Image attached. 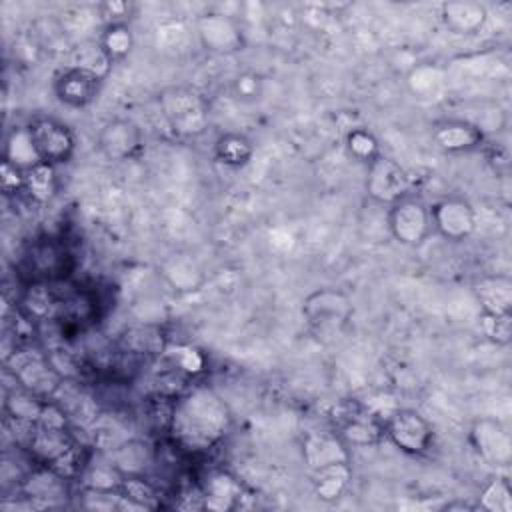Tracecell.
Listing matches in <instances>:
<instances>
[{
    "label": "cell",
    "mask_w": 512,
    "mask_h": 512,
    "mask_svg": "<svg viewBox=\"0 0 512 512\" xmlns=\"http://www.w3.org/2000/svg\"><path fill=\"white\" fill-rule=\"evenodd\" d=\"M230 428L226 402L208 386H188L174 398L168 434L172 442L190 454L208 452Z\"/></svg>",
    "instance_id": "6da1fadb"
},
{
    "label": "cell",
    "mask_w": 512,
    "mask_h": 512,
    "mask_svg": "<svg viewBox=\"0 0 512 512\" xmlns=\"http://www.w3.org/2000/svg\"><path fill=\"white\" fill-rule=\"evenodd\" d=\"M158 104L168 126L180 136H198L208 128L210 104L190 86H170L162 90Z\"/></svg>",
    "instance_id": "7a4b0ae2"
},
{
    "label": "cell",
    "mask_w": 512,
    "mask_h": 512,
    "mask_svg": "<svg viewBox=\"0 0 512 512\" xmlns=\"http://www.w3.org/2000/svg\"><path fill=\"white\" fill-rule=\"evenodd\" d=\"M28 136L38 162L60 166L72 160L76 138L68 124L52 116H36L28 126Z\"/></svg>",
    "instance_id": "3957f363"
},
{
    "label": "cell",
    "mask_w": 512,
    "mask_h": 512,
    "mask_svg": "<svg viewBox=\"0 0 512 512\" xmlns=\"http://www.w3.org/2000/svg\"><path fill=\"white\" fill-rule=\"evenodd\" d=\"M386 224H388L390 236L398 244L416 248L432 232L430 208L422 198L406 194L388 206Z\"/></svg>",
    "instance_id": "277c9868"
},
{
    "label": "cell",
    "mask_w": 512,
    "mask_h": 512,
    "mask_svg": "<svg viewBox=\"0 0 512 512\" xmlns=\"http://www.w3.org/2000/svg\"><path fill=\"white\" fill-rule=\"evenodd\" d=\"M302 316L318 334L340 332L352 318V300L336 288H318L302 302Z\"/></svg>",
    "instance_id": "5b68a950"
},
{
    "label": "cell",
    "mask_w": 512,
    "mask_h": 512,
    "mask_svg": "<svg viewBox=\"0 0 512 512\" xmlns=\"http://www.w3.org/2000/svg\"><path fill=\"white\" fill-rule=\"evenodd\" d=\"M384 436L404 454L422 456L432 448V424L414 408H398L384 420Z\"/></svg>",
    "instance_id": "8992f818"
},
{
    "label": "cell",
    "mask_w": 512,
    "mask_h": 512,
    "mask_svg": "<svg viewBox=\"0 0 512 512\" xmlns=\"http://www.w3.org/2000/svg\"><path fill=\"white\" fill-rule=\"evenodd\" d=\"M430 208L432 228L450 242H464L476 232V210L462 196H444Z\"/></svg>",
    "instance_id": "52a82bcc"
},
{
    "label": "cell",
    "mask_w": 512,
    "mask_h": 512,
    "mask_svg": "<svg viewBox=\"0 0 512 512\" xmlns=\"http://www.w3.org/2000/svg\"><path fill=\"white\" fill-rule=\"evenodd\" d=\"M104 78L98 70L70 64L54 78V94L68 108H86L100 94Z\"/></svg>",
    "instance_id": "ba28073f"
},
{
    "label": "cell",
    "mask_w": 512,
    "mask_h": 512,
    "mask_svg": "<svg viewBox=\"0 0 512 512\" xmlns=\"http://www.w3.org/2000/svg\"><path fill=\"white\" fill-rule=\"evenodd\" d=\"M468 440L474 452L490 466L506 468L512 462V438L508 428L496 418H478L472 422Z\"/></svg>",
    "instance_id": "9c48e42d"
},
{
    "label": "cell",
    "mask_w": 512,
    "mask_h": 512,
    "mask_svg": "<svg viewBox=\"0 0 512 512\" xmlns=\"http://www.w3.org/2000/svg\"><path fill=\"white\" fill-rule=\"evenodd\" d=\"M366 166V194L374 202L390 206L408 194V176L396 160L380 152Z\"/></svg>",
    "instance_id": "30bf717a"
},
{
    "label": "cell",
    "mask_w": 512,
    "mask_h": 512,
    "mask_svg": "<svg viewBox=\"0 0 512 512\" xmlns=\"http://www.w3.org/2000/svg\"><path fill=\"white\" fill-rule=\"evenodd\" d=\"M142 146V128L130 118L108 120L96 136V148L108 162L130 160L142 150Z\"/></svg>",
    "instance_id": "8fae6325"
},
{
    "label": "cell",
    "mask_w": 512,
    "mask_h": 512,
    "mask_svg": "<svg viewBox=\"0 0 512 512\" xmlns=\"http://www.w3.org/2000/svg\"><path fill=\"white\" fill-rule=\"evenodd\" d=\"M196 36L206 50L218 54H234L244 46L240 22L222 12H206L198 16Z\"/></svg>",
    "instance_id": "7c38bea8"
},
{
    "label": "cell",
    "mask_w": 512,
    "mask_h": 512,
    "mask_svg": "<svg viewBox=\"0 0 512 512\" xmlns=\"http://www.w3.org/2000/svg\"><path fill=\"white\" fill-rule=\"evenodd\" d=\"M336 434L348 448H368L384 438V420H378L360 406H352L342 410L336 418Z\"/></svg>",
    "instance_id": "4fadbf2b"
},
{
    "label": "cell",
    "mask_w": 512,
    "mask_h": 512,
    "mask_svg": "<svg viewBox=\"0 0 512 512\" xmlns=\"http://www.w3.org/2000/svg\"><path fill=\"white\" fill-rule=\"evenodd\" d=\"M432 138L440 150L448 154H462L480 148L484 142V132L474 122L450 118L434 126Z\"/></svg>",
    "instance_id": "5bb4252c"
},
{
    "label": "cell",
    "mask_w": 512,
    "mask_h": 512,
    "mask_svg": "<svg viewBox=\"0 0 512 512\" xmlns=\"http://www.w3.org/2000/svg\"><path fill=\"white\" fill-rule=\"evenodd\" d=\"M302 458L314 472L328 464L350 462V450L346 442L332 432H308L302 440Z\"/></svg>",
    "instance_id": "9a60e30c"
},
{
    "label": "cell",
    "mask_w": 512,
    "mask_h": 512,
    "mask_svg": "<svg viewBox=\"0 0 512 512\" xmlns=\"http://www.w3.org/2000/svg\"><path fill=\"white\" fill-rule=\"evenodd\" d=\"M440 18L452 34L470 36L484 28L488 8L478 0H448L440 4Z\"/></svg>",
    "instance_id": "2e32d148"
},
{
    "label": "cell",
    "mask_w": 512,
    "mask_h": 512,
    "mask_svg": "<svg viewBox=\"0 0 512 512\" xmlns=\"http://www.w3.org/2000/svg\"><path fill=\"white\" fill-rule=\"evenodd\" d=\"M68 258L66 248L56 244L52 238L34 244L26 256L30 272H34L32 282H56L64 278Z\"/></svg>",
    "instance_id": "e0dca14e"
},
{
    "label": "cell",
    "mask_w": 512,
    "mask_h": 512,
    "mask_svg": "<svg viewBox=\"0 0 512 512\" xmlns=\"http://www.w3.org/2000/svg\"><path fill=\"white\" fill-rule=\"evenodd\" d=\"M474 296L480 304V312L512 314V278L506 274H490L476 280Z\"/></svg>",
    "instance_id": "ac0fdd59"
},
{
    "label": "cell",
    "mask_w": 512,
    "mask_h": 512,
    "mask_svg": "<svg viewBox=\"0 0 512 512\" xmlns=\"http://www.w3.org/2000/svg\"><path fill=\"white\" fill-rule=\"evenodd\" d=\"M200 488L204 508L208 510H232L238 506V500L242 496L240 482L224 470H214L206 474V478L200 480Z\"/></svg>",
    "instance_id": "d6986e66"
},
{
    "label": "cell",
    "mask_w": 512,
    "mask_h": 512,
    "mask_svg": "<svg viewBox=\"0 0 512 512\" xmlns=\"http://www.w3.org/2000/svg\"><path fill=\"white\" fill-rule=\"evenodd\" d=\"M350 480H352L350 462H336V464H328L324 468L314 470L312 488L322 502L332 504L342 498Z\"/></svg>",
    "instance_id": "ffe728a7"
},
{
    "label": "cell",
    "mask_w": 512,
    "mask_h": 512,
    "mask_svg": "<svg viewBox=\"0 0 512 512\" xmlns=\"http://www.w3.org/2000/svg\"><path fill=\"white\" fill-rule=\"evenodd\" d=\"M98 48L110 66L126 60L134 48V34L128 22H108L100 30Z\"/></svg>",
    "instance_id": "44dd1931"
},
{
    "label": "cell",
    "mask_w": 512,
    "mask_h": 512,
    "mask_svg": "<svg viewBox=\"0 0 512 512\" xmlns=\"http://www.w3.org/2000/svg\"><path fill=\"white\" fill-rule=\"evenodd\" d=\"M152 462V450L142 440H124L110 450V464L122 474H146Z\"/></svg>",
    "instance_id": "7402d4cb"
},
{
    "label": "cell",
    "mask_w": 512,
    "mask_h": 512,
    "mask_svg": "<svg viewBox=\"0 0 512 512\" xmlns=\"http://www.w3.org/2000/svg\"><path fill=\"white\" fill-rule=\"evenodd\" d=\"M254 156L252 140L242 132H222L214 140V158L228 168H242Z\"/></svg>",
    "instance_id": "603a6c76"
},
{
    "label": "cell",
    "mask_w": 512,
    "mask_h": 512,
    "mask_svg": "<svg viewBox=\"0 0 512 512\" xmlns=\"http://www.w3.org/2000/svg\"><path fill=\"white\" fill-rule=\"evenodd\" d=\"M56 190H58L56 166L46 162H34L32 166L26 168L22 194H26L32 202L44 204L56 194Z\"/></svg>",
    "instance_id": "cb8c5ba5"
},
{
    "label": "cell",
    "mask_w": 512,
    "mask_h": 512,
    "mask_svg": "<svg viewBox=\"0 0 512 512\" xmlns=\"http://www.w3.org/2000/svg\"><path fill=\"white\" fill-rule=\"evenodd\" d=\"M118 490L136 510H152L160 506V490L146 478V474L122 476Z\"/></svg>",
    "instance_id": "d4e9b609"
},
{
    "label": "cell",
    "mask_w": 512,
    "mask_h": 512,
    "mask_svg": "<svg viewBox=\"0 0 512 512\" xmlns=\"http://www.w3.org/2000/svg\"><path fill=\"white\" fill-rule=\"evenodd\" d=\"M124 352L132 356H156L164 350V336L152 326L128 328L122 336Z\"/></svg>",
    "instance_id": "484cf974"
},
{
    "label": "cell",
    "mask_w": 512,
    "mask_h": 512,
    "mask_svg": "<svg viewBox=\"0 0 512 512\" xmlns=\"http://www.w3.org/2000/svg\"><path fill=\"white\" fill-rule=\"evenodd\" d=\"M478 510L486 512H512V488L506 476L492 478L480 492Z\"/></svg>",
    "instance_id": "4316f807"
},
{
    "label": "cell",
    "mask_w": 512,
    "mask_h": 512,
    "mask_svg": "<svg viewBox=\"0 0 512 512\" xmlns=\"http://www.w3.org/2000/svg\"><path fill=\"white\" fill-rule=\"evenodd\" d=\"M346 150L350 156H354L356 160H362L366 164L380 154L378 140L366 128H352L346 134Z\"/></svg>",
    "instance_id": "83f0119b"
},
{
    "label": "cell",
    "mask_w": 512,
    "mask_h": 512,
    "mask_svg": "<svg viewBox=\"0 0 512 512\" xmlns=\"http://www.w3.org/2000/svg\"><path fill=\"white\" fill-rule=\"evenodd\" d=\"M480 328L492 344L508 346L512 340V314L480 312Z\"/></svg>",
    "instance_id": "f1b7e54d"
},
{
    "label": "cell",
    "mask_w": 512,
    "mask_h": 512,
    "mask_svg": "<svg viewBox=\"0 0 512 512\" xmlns=\"http://www.w3.org/2000/svg\"><path fill=\"white\" fill-rule=\"evenodd\" d=\"M232 92L242 102H252L262 94V76L256 72H242L232 82Z\"/></svg>",
    "instance_id": "f546056e"
},
{
    "label": "cell",
    "mask_w": 512,
    "mask_h": 512,
    "mask_svg": "<svg viewBox=\"0 0 512 512\" xmlns=\"http://www.w3.org/2000/svg\"><path fill=\"white\" fill-rule=\"evenodd\" d=\"M24 178H26V168L2 158L0 182H2L4 194H20L24 190Z\"/></svg>",
    "instance_id": "4dcf8cb0"
}]
</instances>
